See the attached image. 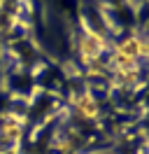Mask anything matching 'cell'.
I'll use <instances>...</instances> for the list:
<instances>
[{"instance_id": "cell-4", "label": "cell", "mask_w": 149, "mask_h": 154, "mask_svg": "<svg viewBox=\"0 0 149 154\" xmlns=\"http://www.w3.org/2000/svg\"><path fill=\"white\" fill-rule=\"evenodd\" d=\"M142 77V68H128V70H112V82L117 87H135Z\"/></svg>"}, {"instance_id": "cell-1", "label": "cell", "mask_w": 149, "mask_h": 154, "mask_svg": "<svg viewBox=\"0 0 149 154\" xmlns=\"http://www.w3.org/2000/svg\"><path fill=\"white\" fill-rule=\"evenodd\" d=\"M147 56V40L142 33H130L121 38L112 49V70H128L140 68L142 58Z\"/></svg>"}, {"instance_id": "cell-2", "label": "cell", "mask_w": 149, "mask_h": 154, "mask_svg": "<svg viewBox=\"0 0 149 154\" xmlns=\"http://www.w3.org/2000/svg\"><path fill=\"white\" fill-rule=\"evenodd\" d=\"M107 49H110L107 47V38L102 33H98V30L89 28V26L77 38V54H79V61L86 68L98 63V61H102V56L107 54Z\"/></svg>"}, {"instance_id": "cell-3", "label": "cell", "mask_w": 149, "mask_h": 154, "mask_svg": "<svg viewBox=\"0 0 149 154\" xmlns=\"http://www.w3.org/2000/svg\"><path fill=\"white\" fill-rule=\"evenodd\" d=\"M72 105H74V112L77 117H82L86 122H96L100 117V100L93 96L89 89H84L82 94H77L72 98Z\"/></svg>"}, {"instance_id": "cell-5", "label": "cell", "mask_w": 149, "mask_h": 154, "mask_svg": "<svg viewBox=\"0 0 149 154\" xmlns=\"http://www.w3.org/2000/svg\"><path fill=\"white\" fill-rule=\"evenodd\" d=\"M0 133L7 143H19L23 138V124L19 119H5L2 126H0Z\"/></svg>"}]
</instances>
